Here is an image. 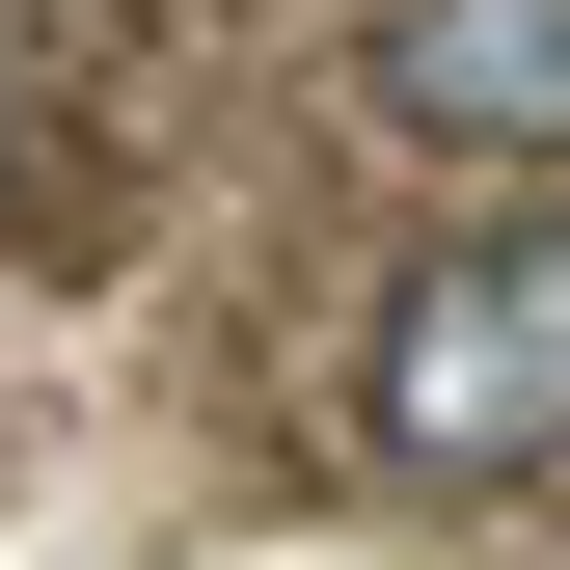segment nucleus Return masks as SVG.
Masks as SVG:
<instances>
[{"mask_svg": "<svg viewBox=\"0 0 570 570\" xmlns=\"http://www.w3.org/2000/svg\"><path fill=\"white\" fill-rule=\"evenodd\" d=\"M353 435H381L407 489H570V218H489V245L407 272Z\"/></svg>", "mask_w": 570, "mask_h": 570, "instance_id": "f257e3e1", "label": "nucleus"}, {"mask_svg": "<svg viewBox=\"0 0 570 570\" xmlns=\"http://www.w3.org/2000/svg\"><path fill=\"white\" fill-rule=\"evenodd\" d=\"M353 82L407 136H462V164H570V0H381Z\"/></svg>", "mask_w": 570, "mask_h": 570, "instance_id": "f03ea898", "label": "nucleus"}]
</instances>
